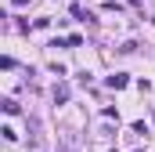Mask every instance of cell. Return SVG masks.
I'll return each mask as SVG.
<instances>
[{"label":"cell","instance_id":"6da1fadb","mask_svg":"<svg viewBox=\"0 0 155 152\" xmlns=\"http://www.w3.org/2000/svg\"><path fill=\"white\" fill-rule=\"evenodd\" d=\"M105 83H108L112 91H123V87H126L130 80H126V73H112V76H108V80H105Z\"/></svg>","mask_w":155,"mask_h":152},{"label":"cell","instance_id":"7a4b0ae2","mask_svg":"<svg viewBox=\"0 0 155 152\" xmlns=\"http://www.w3.org/2000/svg\"><path fill=\"white\" fill-rule=\"evenodd\" d=\"M54 102H58V105L69 102V87H54Z\"/></svg>","mask_w":155,"mask_h":152},{"label":"cell","instance_id":"3957f363","mask_svg":"<svg viewBox=\"0 0 155 152\" xmlns=\"http://www.w3.org/2000/svg\"><path fill=\"white\" fill-rule=\"evenodd\" d=\"M4 112L15 116V112H18V102H15V98H4Z\"/></svg>","mask_w":155,"mask_h":152}]
</instances>
